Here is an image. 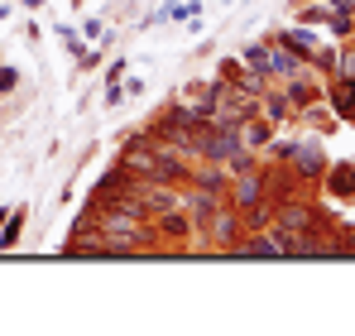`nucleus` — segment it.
<instances>
[{"label": "nucleus", "mask_w": 355, "mask_h": 336, "mask_svg": "<svg viewBox=\"0 0 355 336\" xmlns=\"http://www.w3.org/2000/svg\"><path fill=\"white\" fill-rule=\"evenodd\" d=\"M297 5H302V10H297L302 24H327V19H331V5H327V0H297Z\"/></svg>", "instance_id": "nucleus-16"}, {"label": "nucleus", "mask_w": 355, "mask_h": 336, "mask_svg": "<svg viewBox=\"0 0 355 336\" xmlns=\"http://www.w3.org/2000/svg\"><path fill=\"white\" fill-rule=\"evenodd\" d=\"M327 111H336V120H355V82L351 77H331L327 82Z\"/></svg>", "instance_id": "nucleus-6"}, {"label": "nucleus", "mask_w": 355, "mask_h": 336, "mask_svg": "<svg viewBox=\"0 0 355 336\" xmlns=\"http://www.w3.org/2000/svg\"><path fill=\"white\" fill-rule=\"evenodd\" d=\"M259 115H264V120H274V125H288V120H297L293 101L284 96V87H279V82H274L264 96H259Z\"/></svg>", "instance_id": "nucleus-9"}, {"label": "nucleus", "mask_w": 355, "mask_h": 336, "mask_svg": "<svg viewBox=\"0 0 355 336\" xmlns=\"http://www.w3.org/2000/svg\"><path fill=\"white\" fill-rule=\"evenodd\" d=\"M331 10H355V0H327Z\"/></svg>", "instance_id": "nucleus-21"}, {"label": "nucleus", "mask_w": 355, "mask_h": 336, "mask_svg": "<svg viewBox=\"0 0 355 336\" xmlns=\"http://www.w3.org/2000/svg\"><path fill=\"white\" fill-rule=\"evenodd\" d=\"M240 62L269 77V39H259V44H245V53H240Z\"/></svg>", "instance_id": "nucleus-14"}, {"label": "nucleus", "mask_w": 355, "mask_h": 336, "mask_svg": "<svg viewBox=\"0 0 355 336\" xmlns=\"http://www.w3.org/2000/svg\"><path fill=\"white\" fill-rule=\"evenodd\" d=\"M240 226H245V235H259V230H269L274 226V202H250V207H240Z\"/></svg>", "instance_id": "nucleus-13"}, {"label": "nucleus", "mask_w": 355, "mask_h": 336, "mask_svg": "<svg viewBox=\"0 0 355 336\" xmlns=\"http://www.w3.org/2000/svg\"><path fill=\"white\" fill-rule=\"evenodd\" d=\"M274 135H279V125L264 120V115H254V120L240 125V140H245V149H254V154H264V149L274 144Z\"/></svg>", "instance_id": "nucleus-10"}, {"label": "nucleus", "mask_w": 355, "mask_h": 336, "mask_svg": "<svg viewBox=\"0 0 355 336\" xmlns=\"http://www.w3.org/2000/svg\"><path fill=\"white\" fill-rule=\"evenodd\" d=\"M259 197H264V183H259V168H250V173H236V178H231V192H226V202H231V207H250V202H259Z\"/></svg>", "instance_id": "nucleus-8"}, {"label": "nucleus", "mask_w": 355, "mask_h": 336, "mask_svg": "<svg viewBox=\"0 0 355 336\" xmlns=\"http://www.w3.org/2000/svg\"><path fill=\"white\" fill-rule=\"evenodd\" d=\"M284 87V96L293 101V111H307V106H317L327 92H322V82H312V72H302V77H293V82H279Z\"/></svg>", "instance_id": "nucleus-7"}, {"label": "nucleus", "mask_w": 355, "mask_h": 336, "mask_svg": "<svg viewBox=\"0 0 355 336\" xmlns=\"http://www.w3.org/2000/svg\"><path fill=\"white\" fill-rule=\"evenodd\" d=\"M297 149H302L297 140H279V135H274V144L264 149V159H274V164H293V159H297Z\"/></svg>", "instance_id": "nucleus-15"}, {"label": "nucleus", "mask_w": 355, "mask_h": 336, "mask_svg": "<svg viewBox=\"0 0 355 336\" xmlns=\"http://www.w3.org/2000/svg\"><path fill=\"white\" fill-rule=\"evenodd\" d=\"M245 240V226H240V212L231 207V202H221L216 207V217L207 221V245H211V255H226L231 245H240Z\"/></svg>", "instance_id": "nucleus-1"}, {"label": "nucleus", "mask_w": 355, "mask_h": 336, "mask_svg": "<svg viewBox=\"0 0 355 336\" xmlns=\"http://www.w3.org/2000/svg\"><path fill=\"white\" fill-rule=\"evenodd\" d=\"M135 183H139V178H135L125 164L106 168V173L96 178V187H92V202H96V207H111V202H120V207H125V202L135 197Z\"/></svg>", "instance_id": "nucleus-2"}, {"label": "nucleus", "mask_w": 355, "mask_h": 336, "mask_svg": "<svg viewBox=\"0 0 355 336\" xmlns=\"http://www.w3.org/2000/svg\"><path fill=\"white\" fill-rule=\"evenodd\" d=\"M322 187H327L331 197L351 202V197H355V164H331V168H327V178H322Z\"/></svg>", "instance_id": "nucleus-12"}, {"label": "nucleus", "mask_w": 355, "mask_h": 336, "mask_svg": "<svg viewBox=\"0 0 355 336\" xmlns=\"http://www.w3.org/2000/svg\"><path fill=\"white\" fill-rule=\"evenodd\" d=\"M187 187H207V192H231V173H226V164H197L192 168V183Z\"/></svg>", "instance_id": "nucleus-11"}, {"label": "nucleus", "mask_w": 355, "mask_h": 336, "mask_svg": "<svg viewBox=\"0 0 355 336\" xmlns=\"http://www.w3.org/2000/svg\"><path fill=\"white\" fill-rule=\"evenodd\" d=\"M302 72H312V67H307L288 44H269V82H293Z\"/></svg>", "instance_id": "nucleus-4"}, {"label": "nucleus", "mask_w": 355, "mask_h": 336, "mask_svg": "<svg viewBox=\"0 0 355 336\" xmlns=\"http://www.w3.org/2000/svg\"><path fill=\"white\" fill-rule=\"evenodd\" d=\"M19 230H24V207H15V212H10V226H5L0 245H19Z\"/></svg>", "instance_id": "nucleus-18"}, {"label": "nucleus", "mask_w": 355, "mask_h": 336, "mask_svg": "<svg viewBox=\"0 0 355 336\" xmlns=\"http://www.w3.org/2000/svg\"><path fill=\"white\" fill-rule=\"evenodd\" d=\"M154 226H159V240H164V250H168V255H182V245L197 235V226H192V217H187V207H182V202L168 207L164 217H154Z\"/></svg>", "instance_id": "nucleus-3"}, {"label": "nucleus", "mask_w": 355, "mask_h": 336, "mask_svg": "<svg viewBox=\"0 0 355 336\" xmlns=\"http://www.w3.org/2000/svg\"><path fill=\"white\" fill-rule=\"evenodd\" d=\"M327 168H331V159L322 154V149H312V144H302L297 149V159H293V173L307 183V187H317L322 178H327Z\"/></svg>", "instance_id": "nucleus-5"}, {"label": "nucleus", "mask_w": 355, "mask_h": 336, "mask_svg": "<svg viewBox=\"0 0 355 336\" xmlns=\"http://www.w3.org/2000/svg\"><path fill=\"white\" fill-rule=\"evenodd\" d=\"M15 82H19V72H15V67H5V62H0V96H5V92H10V87H15Z\"/></svg>", "instance_id": "nucleus-20"}, {"label": "nucleus", "mask_w": 355, "mask_h": 336, "mask_svg": "<svg viewBox=\"0 0 355 336\" xmlns=\"http://www.w3.org/2000/svg\"><path fill=\"white\" fill-rule=\"evenodd\" d=\"M240 72H245V62H240V58H221V67H216V77H221V82H240Z\"/></svg>", "instance_id": "nucleus-19"}, {"label": "nucleus", "mask_w": 355, "mask_h": 336, "mask_svg": "<svg viewBox=\"0 0 355 336\" xmlns=\"http://www.w3.org/2000/svg\"><path fill=\"white\" fill-rule=\"evenodd\" d=\"M336 77L355 82V39H341V58H336Z\"/></svg>", "instance_id": "nucleus-17"}]
</instances>
